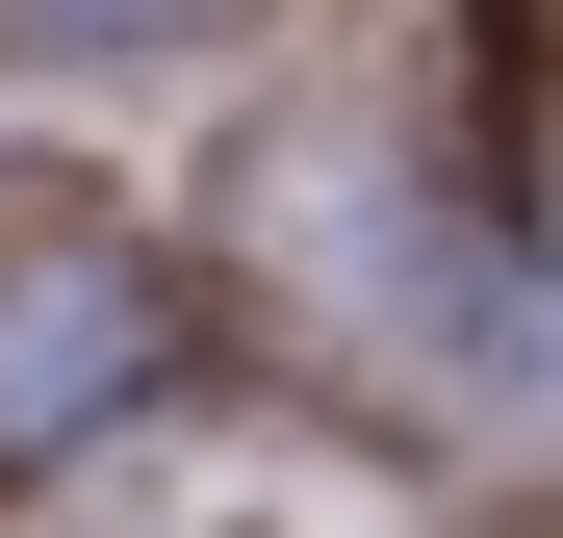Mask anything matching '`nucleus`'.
I'll return each instance as SVG.
<instances>
[{"mask_svg":"<svg viewBox=\"0 0 563 538\" xmlns=\"http://www.w3.org/2000/svg\"><path fill=\"white\" fill-rule=\"evenodd\" d=\"M129 359H154V256L129 231H0V462L129 410Z\"/></svg>","mask_w":563,"mask_h":538,"instance_id":"f257e3e1","label":"nucleus"},{"mask_svg":"<svg viewBox=\"0 0 563 538\" xmlns=\"http://www.w3.org/2000/svg\"><path fill=\"white\" fill-rule=\"evenodd\" d=\"M52 26H154V0H52Z\"/></svg>","mask_w":563,"mask_h":538,"instance_id":"f03ea898","label":"nucleus"}]
</instances>
